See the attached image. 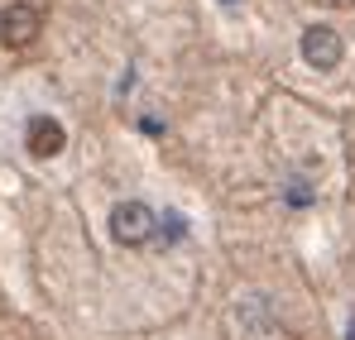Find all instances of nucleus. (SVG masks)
I'll return each instance as SVG.
<instances>
[{
	"label": "nucleus",
	"mask_w": 355,
	"mask_h": 340,
	"mask_svg": "<svg viewBox=\"0 0 355 340\" xmlns=\"http://www.w3.org/2000/svg\"><path fill=\"white\" fill-rule=\"evenodd\" d=\"M111 235H116V244H149L154 235H159V216L144 206V202H120L116 211H111Z\"/></svg>",
	"instance_id": "1"
},
{
	"label": "nucleus",
	"mask_w": 355,
	"mask_h": 340,
	"mask_svg": "<svg viewBox=\"0 0 355 340\" xmlns=\"http://www.w3.org/2000/svg\"><path fill=\"white\" fill-rule=\"evenodd\" d=\"M346 53V44H341V34L331 29V24H312L307 34H302V57L317 67V72H331L336 62Z\"/></svg>",
	"instance_id": "2"
},
{
	"label": "nucleus",
	"mask_w": 355,
	"mask_h": 340,
	"mask_svg": "<svg viewBox=\"0 0 355 340\" xmlns=\"http://www.w3.org/2000/svg\"><path fill=\"white\" fill-rule=\"evenodd\" d=\"M24 144H29L34 159H53V154H62V144H67V129H62L53 115H29Z\"/></svg>",
	"instance_id": "3"
},
{
	"label": "nucleus",
	"mask_w": 355,
	"mask_h": 340,
	"mask_svg": "<svg viewBox=\"0 0 355 340\" xmlns=\"http://www.w3.org/2000/svg\"><path fill=\"white\" fill-rule=\"evenodd\" d=\"M0 39L15 44V48L34 44V39H39V10H34V5H10V10L0 15Z\"/></svg>",
	"instance_id": "4"
},
{
	"label": "nucleus",
	"mask_w": 355,
	"mask_h": 340,
	"mask_svg": "<svg viewBox=\"0 0 355 340\" xmlns=\"http://www.w3.org/2000/svg\"><path fill=\"white\" fill-rule=\"evenodd\" d=\"M159 235H164V240H168V244H173V240H182V235H187V221H182V216H178V211H168V216H164V221H159Z\"/></svg>",
	"instance_id": "5"
},
{
	"label": "nucleus",
	"mask_w": 355,
	"mask_h": 340,
	"mask_svg": "<svg viewBox=\"0 0 355 340\" xmlns=\"http://www.w3.org/2000/svg\"><path fill=\"white\" fill-rule=\"evenodd\" d=\"M226 5H236V0H226Z\"/></svg>",
	"instance_id": "6"
}]
</instances>
